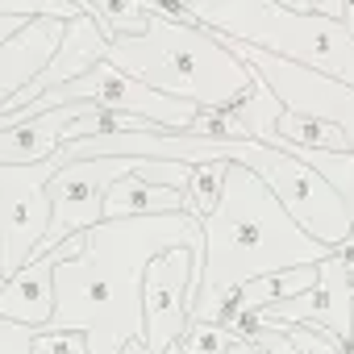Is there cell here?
I'll list each match as a JSON object with an SVG mask.
<instances>
[{
    "label": "cell",
    "mask_w": 354,
    "mask_h": 354,
    "mask_svg": "<svg viewBox=\"0 0 354 354\" xmlns=\"http://www.w3.org/2000/svg\"><path fill=\"white\" fill-rule=\"evenodd\" d=\"M63 26L67 21L38 17V21H26L5 46H0V113H5V104L13 96H21L50 67V59L63 46Z\"/></svg>",
    "instance_id": "30bf717a"
},
{
    "label": "cell",
    "mask_w": 354,
    "mask_h": 354,
    "mask_svg": "<svg viewBox=\"0 0 354 354\" xmlns=\"http://www.w3.org/2000/svg\"><path fill=\"white\" fill-rule=\"evenodd\" d=\"M350 279H354V267L346 263L342 250H333V259L321 263V275H317V288L313 292H304L296 300H279V304L263 308L250 321H259V325H283V329L304 325V329H317V333H325V337H333V342H342L350 350V342H354Z\"/></svg>",
    "instance_id": "ba28073f"
},
{
    "label": "cell",
    "mask_w": 354,
    "mask_h": 354,
    "mask_svg": "<svg viewBox=\"0 0 354 354\" xmlns=\"http://www.w3.org/2000/svg\"><path fill=\"white\" fill-rule=\"evenodd\" d=\"M192 21L205 30L259 46L267 55H279L296 67H308L325 80H337L354 88V38L342 21H329L317 13V0H192L184 5Z\"/></svg>",
    "instance_id": "277c9868"
},
{
    "label": "cell",
    "mask_w": 354,
    "mask_h": 354,
    "mask_svg": "<svg viewBox=\"0 0 354 354\" xmlns=\"http://www.w3.org/2000/svg\"><path fill=\"white\" fill-rule=\"evenodd\" d=\"M167 250H192L205 263L201 221L188 213L100 221L84 234L80 259L55 267V317L38 333H84L88 354H121L146 333V271Z\"/></svg>",
    "instance_id": "6da1fadb"
},
{
    "label": "cell",
    "mask_w": 354,
    "mask_h": 354,
    "mask_svg": "<svg viewBox=\"0 0 354 354\" xmlns=\"http://www.w3.org/2000/svg\"><path fill=\"white\" fill-rule=\"evenodd\" d=\"M133 175H138V180H146V184H154V188L184 192L188 180H192V167H184V162H138Z\"/></svg>",
    "instance_id": "2e32d148"
},
{
    "label": "cell",
    "mask_w": 354,
    "mask_h": 354,
    "mask_svg": "<svg viewBox=\"0 0 354 354\" xmlns=\"http://www.w3.org/2000/svg\"><path fill=\"white\" fill-rule=\"evenodd\" d=\"M80 5L100 26V34L109 38V46L142 38L150 30V5H146V0H80Z\"/></svg>",
    "instance_id": "4fadbf2b"
},
{
    "label": "cell",
    "mask_w": 354,
    "mask_h": 354,
    "mask_svg": "<svg viewBox=\"0 0 354 354\" xmlns=\"http://www.w3.org/2000/svg\"><path fill=\"white\" fill-rule=\"evenodd\" d=\"M238 337L225 329V325H205V321H188L184 337H180V350L184 354H230Z\"/></svg>",
    "instance_id": "9a60e30c"
},
{
    "label": "cell",
    "mask_w": 354,
    "mask_h": 354,
    "mask_svg": "<svg viewBox=\"0 0 354 354\" xmlns=\"http://www.w3.org/2000/svg\"><path fill=\"white\" fill-rule=\"evenodd\" d=\"M104 63L171 100H192L201 109H230L254 88V71L213 30L192 21L184 5H150V30L142 38L113 42Z\"/></svg>",
    "instance_id": "3957f363"
},
{
    "label": "cell",
    "mask_w": 354,
    "mask_h": 354,
    "mask_svg": "<svg viewBox=\"0 0 354 354\" xmlns=\"http://www.w3.org/2000/svg\"><path fill=\"white\" fill-rule=\"evenodd\" d=\"M171 213H184V192H171V188H154L138 175H125L121 184L109 188L104 201V221H133V217H171Z\"/></svg>",
    "instance_id": "7c38bea8"
},
{
    "label": "cell",
    "mask_w": 354,
    "mask_h": 354,
    "mask_svg": "<svg viewBox=\"0 0 354 354\" xmlns=\"http://www.w3.org/2000/svg\"><path fill=\"white\" fill-rule=\"evenodd\" d=\"M84 234L63 242L55 254L34 259L26 271H17L5 288H0V321H17L26 329H46L55 317V267L67 259H80Z\"/></svg>",
    "instance_id": "9c48e42d"
},
{
    "label": "cell",
    "mask_w": 354,
    "mask_h": 354,
    "mask_svg": "<svg viewBox=\"0 0 354 354\" xmlns=\"http://www.w3.org/2000/svg\"><path fill=\"white\" fill-rule=\"evenodd\" d=\"M230 354H263V350H259L254 342H234V346H230Z\"/></svg>",
    "instance_id": "44dd1931"
},
{
    "label": "cell",
    "mask_w": 354,
    "mask_h": 354,
    "mask_svg": "<svg viewBox=\"0 0 354 354\" xmlns=\"http://www.w3.org/2000/svg\"><path fill=\"white\" fill-rule=\"evenodd\" d=\"M221 42L271 88V96L283 104V113H304V117H317V121L342 129V138L354 150V88H346L337 80H325L308 67H296L279 55H267L259 46H246V42H234V38H221Z\"/></svg>",
    "instance_id": "8992f818"
},
{
    "label": "cell",
    "mask_w": 354,
    "mask_h": 354,
    "mask_svg": "<svg viewBox=\"0 0 354 354\" xmlns=\"http://www.w3.org/2000/svg\"><path fill=\"white\" fill-rule=\"evenodd\" d=\"M34 333L17 321H0V354H34Z\"/></svg>",
    "instance_id": "d6986e66"
},
{
    "label": "cell",
    "mask_w": 354,
    "mask_h": 354,
    "mask_svg": "<svg viewBox=\"0 0 354 354\" xmlns=\"http://www.w3.org/2000/svg\"><path fill=\"white\" fill-rule=\"evenodd\" d=\"M34 354H88L84 333H34Z\"/></svg>",
    "instance_id": "ac0fdd59"
},
{
    "label": "cell",
    "mask_w": 354,
    "mask_h": 354,
    "mask_svg": "<svg viewBox=\"0 0 354 354\" xmlns=\"http://www.w3.org/2000/svg\"><path fill=\"white\" fill-rule=\"evenodd\" d=\"M342 26H346L350 38H354V0H346V17H342Z\"/></svg>",
    "instance_id": "7402d4cb"
},
{
    "label": "cell",
    "mask_w": 354,
    "mask_h": 354,
    "mask_svg": "<svg viewBox=\"0 0 354 354\" xmlns=\"http://www.w3.org/2000/svg\"><path fill=\"white\" fill-rule=\"evenodd\" d=\"M167 354H184V350H180V346H171V350H167Z\"/></svg>",
    "instance_id": "603a6c76"
},
{
    "label": "cell",
    "mask_w": 354,
    "mask_h": 354,
    "mask_svg": "<svg viewBox=\"0 0 354 354\" xmlns=\"http://www.w3.org/2000/svg\"><path fill=\"white\" fill-rule=\"evenodd\" d=\"M21 26H26L21 17H0V46H5V42H9V38L21 30Z\"/></svg>",
    "instance_id": "ffe728a7"
},
{
    "label": "cell",
    "mask_w": 354,
    "mask_h": 354,
    "mask_svg": "<svg viewBox=\"0 0 354 354\" xmlns=\"http://www.w3.org/2000/svg\"><path fill=\"white\" fill-rule=\"evenodd\" d=\"M288 337H292V346H296L300 354H350L342 342H333V337H325V333H317V329H304V325H292Z\"/></svg>",
    "instance_id": "e0dca14e"
},
{
    "label": "cell",
    "mask_w": 354,
    "mask_h": 354,
    "mask_svg": "<svg viewBox=\"0 0 354 354\" xmlns=\"http://www.w3.org/2000/svg\"><path fill=\"white\" fill-rule=\"evenodd\" d=\"M133 171H138V158H80V162H67L46 188V196H50V230H46L34 259L55 254L63 242L96 230L104 221L109 188L121 184Z\"/></svg>",
    "instance_id": "52a82bcc"
},
{
    "label": "cell",
    "mask_w": 354,
    "mask_h": 354,
    "mask_svg": "<svg viewBox=\"0 0 354 354\" xmlns=\"http://www.w3.org/2000/svg\"><path fill=\"white\" fill-rule=\"evenodd\" d=\"M201 234H205V263H201V292L188 321H205V325H221L225 308L246 283L333 259V250L313 242L271 196V188L242 162L225 167L221 205L201 221Z\"/></svg>",
    "instance_id": "7a4b0ae2"
},
{
    "label": "cell",
    "mask_w": 354,
    "mask_h": 354,
    "mask_svg": "<svg viewBox=\"0 0 354 354\" xmlns=\"http://www.w3.org/2000/svg\"><path fill=\"white\" fill-rule=\"evenodd\" d=\"M63 171V158L34 167H0V275L5 283L26 271L50 230V180Z\"/></svg>",
    "instance_id": "5b68a950"
},
{
    "label": "cell",
    "mask_w": 354,
    "mask_h": 354,
    "mask_svg": "<svg viewBox=\"0 0 354 354\" xmlns=\"http://www.w3.org/2000/svg\"><path fill=\"white\" fill-rule=\"evenodd\" d=\"M225 167L230 162H209V167H192V180L184 188V213L205 221L217 205H221V192H225Z\"/></svg>",
    "instance_id": "5bb4252c"
},
{
    "label": "cell",
    "mask_w": 354,
    "mask_h": 354,
    "mask_svg": "<svg viewBox=\"0 0 354 354\" xmlns=\"http://www.w3.org/2000/svg\"><path fill=\"white\" fill-rule=\"evenodd\" d=\"M317 275H321V263L317 267H296V271H279V275H263V279H254V283H246L238 296H234V304L225 308V317H221V325L234 333L242 321H250V317H259L263 308H271V304H279V300H296V296H304V292H313L317 288Z\"/></svg>",
    "instance_id": "8fae6325"
}]
</instances>
